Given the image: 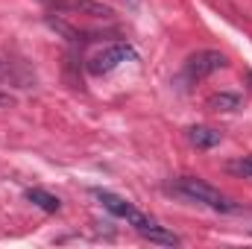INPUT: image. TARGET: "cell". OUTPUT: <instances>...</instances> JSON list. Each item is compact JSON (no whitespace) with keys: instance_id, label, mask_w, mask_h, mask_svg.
Instances as JSON below:
<instances>
[{"instance_id":"obj_12","label":"cell","mask_w":252,"mask_h":249,"mask_svg":"<svg viewBox=\"0 0 252 249\" xmlns=\"http://www.w3.org/2000/svg\"><path fill=\"white\" fill-rule=\"evenodd\" d=\"M126 3H129V6H138V3H141V0H126Z\"/></svg>"},{"instance_id":"obj_6","label":"cell","mask_w":252,"mask_h":249,"mask_svg":"<svg viewBox=\"0 0 252 249\" xmlns=\"http://www.w3.org/2000/svg\"><path fill=\"white\" fill-rule=\"evenodd\" d=\"M185 138L190 141V147H196V150H211V147H217L223 141V135L217 129H211V126H190L185 132Z\"/></svg>"},{"instance_id":"obj_8","label":"cell","mask_w":252,"mask_h":249,"mask_svg":"<svg viewBox=\"0 0 252 249\" xmlns=\"http://www.w3.org/2000/svg\"><path fill=\"white\" fill-rule=\"evenodd\" d=\"M211 112H235V109H241V97L238 94H214V97H208V103H205Z\"/></svg>"},{"instance_id":"obj_1","label":"cell","mask_w":252,"mask_h":249,"mask_svg":"<svg viewBox=\"0 0 252 249\" xmlns=\"http://www.w3.org/2000/svg\"><path fill=\"white\" fill-rule=\"evenodd\" d=\"M167 193L182 196V199L196 202V205H205V208L220 211V214H235V211H241V205H238L232 196H226L223 190H217L214 185H208V182H202V179H196V176H179V179H173V182L167 185Z\"/></svg>"},{"instance_id":"obj_5","label":"cell","mask_w":252,"mask_h":249,"mask_svg":"<svg viewBox=\"0 0 252 249\" xmlns=\"http://www.w3.org/2000/svg\"><path fill=\"white\" fill-rule=\"evenodd\" d=\"M53 6L64 9V12H88L91 18H112V9L103 3H94V0H56Z\"/></svg>"},{"instance_id":"obj_11","label":"cell","mask_w":252,"mask_h":249,"mask_svg":"<svg viewBox=\"0 0 252 249\" xmlns=\"http://www.w3.org/2000/svg\"><path fill=\"white\" fill-rule=\"evenodd\" d=\"M9 106H15V97L6 94V91H0V109H9Z\"/></svg>"},{"instance_id":"obj_9","label":"cell","mask_w":252,"mask_h":249,"mask_svg":"<svg viewBox=\"0 0 252 249\" xmlns=\"http://www.w3.org/2000/svg\"><path fill=\"white\" fill-rule=\"evenodd\" d=\"M18 79V70H15V64L6 62V59H0V82H15Z\"/></svg>"},{"instance_id":"obj_7","label":"cell","mask_w":252,"mask_h":249,"mask_svg":"<svg viewBox=\"0 0 252 249\" xmlns=\"http://www.w3.org/2000/svg\"><path fill=\"white\" fill-rule=\"evenodd\" d=\"M32 205H38L41 211H47V214H56V211H62V199L56 196V193H50V190H44V187H27V193H24Z\"/></svg>"},{"instance_id":"obj_2","label":"cell","mask_w":252,"mask_h":249,"mask_svg":"<svg viewBox=\"0 0 252 249\" xmlns=\"http://www.w3.org/2000/svg\"><path fill=\"white\" fill-rule=\"evenodd\" d=\"M94 196L100 199V205H103V208H106L109 214H115L118 220H126V223H129V226H132V229H135V232L141 235V238H144V235H150V232H153V229L158 226V223H156L153 217H147V214H144V211H138V208H135V205H132L129 199L118 196V193H112V190L94 187Z\"/></svg>"},{"instance_id":"obj_3","label":"cell","mask_w":252,"mask_h":249,"mask_svg":"<svg viewBox=\"0 0 252 249\" xmlns=\"http://www.w3.org/2000/svg\"><path fill=\"white\" fill-rule=\"evenodd\" d=\"M226 64H229V59H226V53H220V50H196V53H190L188 59H185V67H182L179 82L196 85L199 79H205V76L223 70Z\"/></svg>"},{"instance_id":"obj_10","label":"cell","mask_w":252,"mask_h":249,"mask_svg":"<svg viewBox=\"0 0 252 249\" xmlns=\"http://www.w3.org/2000/svg\"><path fill=\"white\" fill-rule=\"evenodd\" d=\"M229 170H232V173L252 176V158H244V161H235V164H229Z\"/></svg>"},{"instance_id":"obj_13","label":"cell","mask_w":252,"mask_h":249,"mask_svg":"<svg viewBox=\"0 0 252 249\" xmlns=\"http://www.w3.org/2000/svg\"><path fill=\"white\" fill-rule=\"evenodd\" d=\"M250 79H252V76H250Z\"/></svg>"},{"instance_id":"obj_4","label":"cell","mask_w":252,"mask_h":249,"mask_svg":"<svg viewBox=\"0 0 252 249\" xmlns=\"http://www.w3.org/2000/svg\"><path fill=\"white\" fill-rule=\"evenodd\" d=\"M135 59H138V53H135V47H132L129 41H115V44L97 50V53L85 62V70H88L91 76H103V73H112L115 67H121L124 62H135Z\"/></svg>"}]
</instances>
